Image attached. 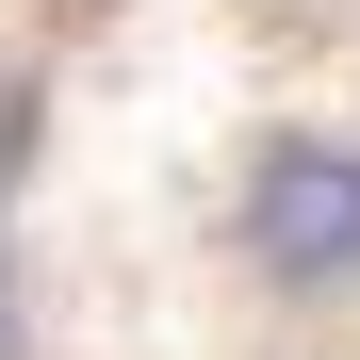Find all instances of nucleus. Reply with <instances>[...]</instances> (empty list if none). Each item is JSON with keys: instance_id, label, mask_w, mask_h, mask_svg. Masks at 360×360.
Returning <instances> with one entry per match:
<instances>
[{"instance_id": "nucleus-1", "label": "nucleus", "mask_w": 360, "mask_h": 360, "mask_svg": "<svg viewBox=\"0 0 360 360\" xmlns=\"http://www.w3.org/2000/svg\"><path fill=\"white\" fill-rule=\"evenodd\" d=\"M246 262H262V278H295V295L360 278V148L278 131V148L246 164Z\"/></svg>"}, {"instance_id": "nucleus-2", "label": "nucleus", "mask_w": 360, "mask_h": 360, "mask_svg": "<svg viewBox=\"0 0 360 360\" xmlns=\"http://www.w3.org/2000/svg\"><path fill=\"white\" fill-rule=\"evenodd\" d=\"M33 180V82H17V49H0V197Z\"/></svg>"}, {"instance_id": "nucleus-3", "label": "nucleus", "mask_w": 360, "mask_h": 360, "mask_svg": "<svg viewBox=\"0 0 360 360\" xmlns=\"http://www.w3.org/2000/svg\"><path fill=\"white\" fill-rule=\"evenodd\" d=\"M0 360H17V262H0Z\"/></svg>"}]
</instances>
